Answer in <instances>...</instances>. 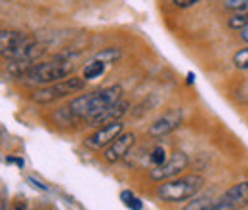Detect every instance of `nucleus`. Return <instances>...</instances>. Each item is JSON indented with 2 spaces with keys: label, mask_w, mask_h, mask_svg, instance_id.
I'll return each instance as SVG.
<instances>
[{
  "label": "nucleus",
  "mask_w": 248,
  "mask_h": 210,
  "mask_svg": "<svg viewBox=\"0 0 248 210\" xmlns=\"http://www.w3.org/2000/svg\"><path fill=\"white\" fill-rule=\"evenodd\" d=\"M121 97H123V88L121 86H107V88H101V90H95L75 97L65 109H67L71 119L92 120L99 113H103L105 109H109L111 105L119 103Z\"/></svg>",
  "instance_id": "obj_1"
},
{
  "label": "nucleus",
  "mask_w": 248,
  "mask_h": 210,
  "mask_svg": "<svg viewBox=\"0 0 248 210\" xmlns=\"http://www.w3.org/2000/svg\"><path fill=\"white\" fill-rule=\"evenodd\" d=\"M204 185V178L199 174H191L184 178H174V180L162 181L156 189L158 199L166 203H182L187 199H193Z\"/></svg>",
  "instance_id": "obj_2"
},
{
  "label": "nucleus",
  "mask_w": 248,
  "mask_h": 210,
  "mask_svg": "<svg viewBox=\"0 0 248 210\" xmlns=\"http://www.w3.org/2000/svg\"><path fill=\"white\" fill-rule=\"evenodd\" d=\"M73 73V67L69 63L62 61H48V63H34L31 69L25 73V77L21 79L27 84H40V86H48L54 82L65 81L69 75Z\"/></svg>",
  "instance_id": "obj_3"
},
{
  "label": "nucleus",
  "mask_w": 248,
  "mask_h": 210,
  "mask_svg": "<svg viewBox=\"0 0 248 210\" xmlns=\"http://www.w3.org/2000/svg\"><path fill=\"white\" fill-rule=\"evenodd\" d=\"M86 86V79H77V77H71V79H65L60 82H54V84H48L40 90H36L32 94V101L36 103H50V101H56V99H62L69 94H75V92H80Z\"/></svg>",
  "instance_id": "obj_4"
},
{
  "label": "nucleus",
  "mask_w": 248,
  "mask_h": 210,
  "mask_svg": "<svg viewBox=\"0 0 248 210\" xmlns=\"http://www.w3.org/2000/svg\"><path fill=\"white\" fill-rule=\"evenodd\" d=\"M187 164H189V159H187L186 153H184V151H176L164 164L155 166L149 176H151V180H155V181L174 180V178H178V176L186 170Z\"/></svg>",
  "instance_id": "obj_5"
},
{
  "label": "nucleus",
  "mask_w": 248,
  "mask_h": 210,
  "mask_svg": "<svg viewBox=\"0 0 248 210\" xmlns=\"http://www.w3.org/2000/svg\"><path fill=\"white\" fill-rule=\"evenodd\" d=\"M123 128H124V124L121 120L111 122V124H105V126H99L92 136L86 140V145L92 147V149L107 147L109 144H113V142L123 134Z\"/></svg>",
  "instance_id": "obj_6"
},
{
  "label": "nucleus",
  "mask_w": 248,
  "mask_h": 210,
  "mask_svg": "<svg viewBox=\"0 0 248 210\" xmlns=\"http://www.w3.org/2000/svg\"><path fill=\"white\" fill-rule=\"evenodd\" d=\"M182 119H184L182 109H172V111L164 113L162 117H158V119L149 126V136H151V138L168 136L170 132H174V130L182 124Z\"/></svg>",
  "instance_id": "obj_7"
},
{
  "label": "nucleus",
  "mask_w": 248,
  "mask_h": 210,
  "mask_svg": "<svg viewBox=\"0 0 248 210\" xmlns=\"http://www.w3.org/2000/svg\"><path fill=\"white\" fill-rule=\"evenodd\" d=\"M219 205L225 210H239L248 207V181H239L233 187H229L219 199Z\"/></svg>",
  "instance_id": "obj_8"
},
{
  "label": "nucleus",
  "mask_w": 248,
  "mask_h": 210,
  "mask_svg": "<svg viewBox=\"0 0 248 210\" xmlns=\"http://www.w3.org/2000/svg\"><path fill=\"white\" fill-rule=\"evenodd\" d=\"M136 144V136L132 132H126V134H121L113 144H109L105 147V161L107 162H119L121 159H124L128 155V151L132 149V145Z\"/></svg>",
  "instance_id": "obj_9"
},
{
  "label": "nucleus",
  "mask_w": 248,
  "mask_h": 210,
  "mask_svg": "<svg viewBox=\"0 0 248 210\" xmlns=\"http://www.w3.org/2000/svg\"><path fill=\"white\" fill-rule=\"evenodd\" d=\"M34 38L25 34V32H19V31H2L0 32V52H2V58L6 60L12 52L23 48L25 44L32 42Z\"/></svg>",
  "instance_id": "obj_10"
},
{
  "label": "nucleus",
  "mask_w": 248,
  "mask_h": 210,
  "mask_svg": "<svg viewBox=\"0 0 248 210\" xmlns=\"http://www.w3.org/2000/svg\"><path fill=\"white\" fill-rule=\"evenodd\" d=\"M128 107H130V103L128 101H119V103H115V105H111L109 109H105L103 113H99L97 117H93L92 122L93 126H105V124H111V122H117V120H121L128 113Z\"/></svg>",
  "instance_id": "obj_11"
},
{
  "label": "nucleus",
  "mask_w": 248,
  "mask_h": 210,
  "mask_svg": "<svg viewBox=\"0 0 248 210\" xmlns=\"http://www.w3.org/2000/svg\"><path fill=\"white\" fill-rule=\"evenodd\" d=\"M229 29H235V31H241L245 29L248 25V4L245 8H241V10H237L235 14H233V17H229Z\"/></svg>",
  "instance_id": "obj_12"
},
{
  "label": "nucleus",
  "mask_w": 248,
  "mask_h": 210,
  "mask_svg": "<svg viewBox=\"0 0 248 210\" xmlns=\"http://www.w3.org/2000/svg\"><path fill=\"white\" fill-rule=\"evenodd\" d=\"M217 201H214L212 197H208V195H202V197H193V201L187 205V207H184V210H208L212 209L214 205H216Z\"/></svg>",
  "instance_id": "obj_13"
},
{
  "label": "nucleus",
  "mask_w": 248,
  "mask_h": 210,
  "mask_svg": "<svg viewBox=\"0 0 248 210\" xmlns=\"http://www.w3.org/2000/svg\"><path fill=\"white\" fill-rule=\"evenodd\" d=\"M121 56H123V52H121L119 48H105V50L97 52L93 60L103 61L105 65H109V63H117V61L121 60Z\"/></svg>",
  "instance_id": "obj_14"
},
{
  "label": "nucleus",
  "mask_w": 248,
  "mask_h": 210,
  "mask_svg": "<svg viewBox=\"0 0 248 210\" xmlns=\"http://www.w3.org/2000/svg\"><path fill=\"white\" fill-rule=\"evenodd\" d=\"M103 71H105V63H103V61L92 60L86 65V69H84V79H86V81L97 79V77L103 75Z\"/></svg>",
  "instance_id": "obj_15"
},
{
  "label": "nucleus",
  "mask_w": 248,
  "mask_h": 210,
  "mask_svg": "<svg viewBox=\"0 0 248 210\" xmlns=\"http://www.w3.org/2000/svg\"><path fill=\"white\" fill-rule=\"evenodd\" d=\"M233 63H235V67L237 69H248V48H243V50H239L235 56H233Z\"/></svg>",
  "instance_id": "obj_16"
},
{
  "label": "nucleus",
  "mask_w": 248,
  "mask_h": 210,
  "mask_svg": "<svg viewBox=\"0 0 248 210\" xmlns=\"http://www.w3.org/2000/svg\"><path fill=\"white\" fill-rule=\"evenodd\" d=\"M121 197H123V201L126 203V207H128V209L141 210V207H143V205H141V201H140V199H136L130 191H123V195H121Z\"/></svg>",
  "instance_id": "obj_17"
},
{
  "label": "nucleus",
  "mask_w": 248,
  "mask_h": 210,
  "mask_svg": "<svg viewBox=\"0 0 248 210\" xmlns=\"http://www.w3.org/2000/svg\"><path fill=\"white\" fill-rule=\"evenodd\" d=\"M168 159H166V151L164 147H155L153 153H151V162L155 164V166H160V164H164Z\"/></svg>",
  "instance_id": "obj_18"
},
{
  "label": "nucleus",
  "mask_w": 248,
  "mask_h": 210,
  "mask_svg": "<svg viewBox=\"0 0 248 210\" xmlns=\"http://www.w3.org/2000/svg\"><path fill=\"white\" fill-rule=\"evenodd\" d=\"M248 4V0H223V6L225 8H229V10H241V8H245Z\"/></svg>",
  "instance_id": "obj_19"
},
{
  "label": "nucleus",
  "mask_w": 248,
  "mask_h": 210,
  "mask_svg": "<svg viewBox=\"0 0 248 210\" xmlns=\"http://www.w3.org/2000/svg\"><path fill=\"white\" fill-rule=\"evenodd\" d=\"M172 2H174V6H178V8H191V6L199 4L201 0H172Z\"/></svg>",
  "instance_id": "obj_20"
},
{
  "label": "nucleus",
  "mask_w": 248,
  "mask_h": 210,
  "mask_svg": "<svg viewBox=\"0 0 248 210\" xmlns=\"http://www.w3.org/2000/svg\"><path fill=\"white\" fill-rule=\"evenodd\" d=\"M10 210H27V203H16Z\"/></svg>",
  "instance_id": "obj_21"
},
{
  "label": "nucleus",
  "mask_w": 248,
  "mask_h": 210,
  "mask_svg": "<svg viewBox=\"0 0 248 210\" xmlns=\"http://www.w3.org/2000/svg\"><path fill=\"white\" fill-rule=\"evenodd\" d=\"M239 32H241V38H243L245 42H248V25H247V27H245V29H241V31H239Z\"/></svg>",
  "instance_id": "obj_22"
},
{
  "label": "nucleus",
  "mask_w": 248,
  "mask_h": 210,
  "mask_svg": "<svg viewBox=\"0 0 248 210\" xmlns=\"http://www.w3.org/2000/svg\"><path fill=\"white\" fill-rule=\"evenodd\" d=\"M208 210H225V209H223V207H221V205H219V201H217L216 205H214V207H212V209H208Z\"/></svg>",
  "instance_id": "obj_23"
}]
</instances>
